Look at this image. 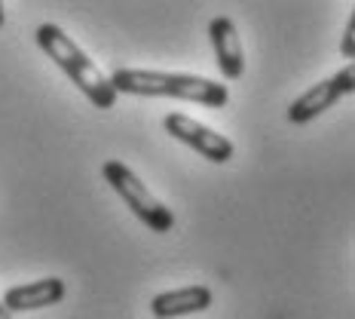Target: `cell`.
I'll return each instance as SVG.
<instances>
[{
	"instance_id": "cell-6",
	"label": "cell",
	"mask_w": 355,
	"mask_h": 319,
	"mask_svg": "<svg viewBox=\"0 0 355 319\" xmlns=\"http://www.w3.org/2000/svg\"><path fill=\"white\" fill-rule=\"evenodd\" d=\"M209 37L214 47V58L218 68L227 80H239L245 71V53H242V40L236 31V22L230 16H214L209 25Z\"/></svg>"
},
{
	"instance_id": "cell-8",
	"label": "cell",
	"mask_w": 355,
	"mask_h": 319,
	"mask_svg": "<svg viewBox=\"0 0 355 319\" xmlns=\"http://www.w3.org/2000/svg\"><path fill=\"white\" fill-rule=\"evenodd\" d=\"M64 292H68L64 279H58V277L34 279V283L6 288L3 307L10 310V313H19V310H43V307H53V304L62 301Z\"/></svg>"
},
{
	"instance_id": "cell-7",
	"label": "cell",
	"mask_w": 355,
	"mask_h": 319,
	"mask_svg": "<svg viewBox=\"0 0 355 319\" xmlns=\"http://www.w3.org/2000/svg\"><path fill=\"white\" fill-rule=\"evenodd\" d=\"M214 301L209 286H184L162 292L150 301V313L153 319H178V316H190V313H202L209 310Z\"/></svg>"
},
{
	"instance_id": "cell-3",
	"label": "cell",
	"mask_w": 355,
	"mask_h": 319,
	"mask_svg": "<svg viewBox=\"0 0 355 319\" xmlns=\"http://www.w3.org/2000/svg\"><path fill=\"white\" fill-rule=\"evenodd\" d=\"M101 175H105V181L116 190V194H120L123 203L135 212V218H141L150 231L166 234V231H172V227H175L172 209H168L166 203H159V199L150 194V188H147V184L135 172H132L125 163L107 160L105 166H101Z\"/></svg>"
},
{
	"instance_id": "cell-5",
	"label": "cell",
	"mask_w": 355,
	"mask_h": 319,
	"mask_svg": "<svg viewBox=\"0 0 355 319\" xmlns=\"http://www.w3.org/2000/svg\"><path fill=\"white\" fill-rule=\"evenodd\" d=\"M168 136H175L178 142H184L187 147H193L199 157H205L209 163H230L236 147L227 136H220V132H214L211 126L193 120V117L187 114H168L166 120H162Z\"/></svg>"
},
{
	"instance_id": "cell-4",
	"label": "cell",
	"mask_w": 355,
	"mask_h": 319,
	"mask_svg": "<svg viewBox=\"0 0 355 319\" xmlns=\"http://www.w3.org/2000/svg\"><path fill=\"white\" fill-rule=\"evenodd\" d=\"M355 92V65H346L340 68L331 80H322V83L309 86L303 95L288 105V120L291 123H309L315 117H322L324 111H331L337 105L343 95H352Z\"/></svg>"
},
{
	"instance_id": "cell-11",
	"label": "cell",
	"mask_w": 355,
	"mask_h": 319,
	"mask_svg": "<svg viewBox=\"0 0 355 319\" xmlns=\"http://www.w3.org/2000/svg\"><path fill=\"white\" fill-rule=\"evenodd\" d=\"M3 19H6V13H3V3H0V25H3Z\"/></svg>"
},
{
	"instance_id": "cell-10",
	"label": "cell",
	"mask_w": 355,
	"mask_h": 319,
	"mask_svg": "<svg viewBox=\"0 0 355 319\" xmlns=\"http://www.w3.org/2000/svg\"><path fill=\"white\" fill-rule=\"evenodd\" d=\"M0 319H12V313L3 307V301H0Z\"/></svg>"
},
{
	"instance_id": "cell-2",
	"label": "cell",
	"mask_w": 355,
	"mask_h": 319,
	"mask_svg": "<svg viewBox=\"0 0 355 319\" xmlns=\"http://www.w3.org/2000/svg\"><path fill=\"white\" fill-rule=\"evenodd\" d=\"M37 43H40V49L53 58L58 68L68 74V80L86 95L89 101H92L95 108L107 111V108L116 105V89L110 86L107 74L101 71L58 25L43 22V25L37 28Z\"/></svg>"
},
{
	"instance_id": "cell-1",
	"label": "cell",
	"mask_w": 355,
	"mask_h": 319,
	"mask_svg": "<svg viewBox=\"0 0 355 319\" xmlns=\"http://www.w3.org/2000/svg\"><path fill=\"white\" fill-rule=\"evenodd\" d=\"M110 86L116 95H162V99H181L205 108H224L230 101V89L218 80L196 77V74H168V71H138L120 68L110 74Z\"/></svg>"
},
{
	"instance_id": "cell-9",
	"label": "cell",
	"mask_w": 355,
	"mask_h": 319,
	"mask_svg": "<svg viewBox=\"0 0 355 319\" xmlns=\"http://www.w3.org/2000/svg\"><path fill=\"white\" fill-rule=\"evenodd\" d=\"M340 53H343L346 65H352V58H355V16L349 19V25H346V34H343V40H340Z\"/></svg>"
}]
</instances>
